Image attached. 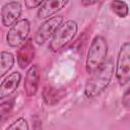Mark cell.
Segmentation results:
<instances>
[{"instance_id": "cell-3", "label": "cell", "mask_w": 130, "mask_h": 130, "mask_svg": "<svg viewBox=\"0 0 130 130\" xmlns=\"http://www.w3.org/2000/svg\"><path fill=\"white\" fill-rule=\"evenodd\" d=\"M77 32V23L73 20H66L61 22L53 34L52 41L50 43V50L57 52L66 46Z\"/></svg>"}, {"instance_id": "cell-10", "label": "cell", "mask_w": 130, "mask_h": 130, "mask_svg": "<svg viewBox=\"0 0 130 130\" xmlns=\"http://www.w3.org/2000/svg\"><path fill=\"white\" fill-rule=\"evenodd\" d=\"M69 0H46L38 11V17L41 19L48 18L61 10Z\"/></svg>"}, {"instance_id": "cell-6", "label": "cell", "mask_w": 130, "mask_h": 130, "mask_svg": "<svg viewBox=\"0 0 130 130\" xmlns=\"http://www.w3.org/2000/svg\"><path fill=\"white\" fill-rule=\"evenodd\" d=\"M63 21V16L61 15H57V16H53L51 18H49L48 20H46L37 30L34 41L38 44V45H43L46 41H48L54 34V31L56 30V28L59 26V24Z\"/></svg>"}, {"instance_id": "cell-5", "label": "cell", "mask_w": 130, "mask_h": 130, "mask_svg": "<svg viewBox=\"0 0 130 130\" xmlns=\"http://www.w3.org/2000/svg\"><path fill=\"white\" fill-rule=\"evenodd\" d=\"M30 28L29 21L27 19H20L12 24L8 30L6 40L10 47H18L26 41Z\"/></svg>"}, {"instance_id": "cell-11", "label": "cell", "mask_w": 130, "mask_h": 130, "mask_svg": "<svg viewBox=\"0 0 130 130\" xmlns=\"http://www.w3.org/2000/svg\"><path fill=\"white\" fill-rule=\"evenodd\" d=\"M21 75L19 72H13L8 75L0 84V100L9 96L17 88Z\"/></svg>"}, {"instance_id": "cell-8", "label": "cell", "mask_w": 130, "mask_h": 130, "mask_svg": "<svg viewBox=\"0 0 130 130\" xmlns=\"http://www.w3.org/2000/svg\"><path fill=\"white\" fill-rule=\"evenodd\" d=\"M35 57V48L32 40L29 39L21 44L20 48L17 51V63L21 69L26 68L32 61Z\"/></svg>"}, {"instance_id": "cell-19", "label": "cell", "mask_w": 130, "mask_h": 130, "mask_svg": "<svg viewBox=\"0 0 130 130\" xmlns=\"http://www.w3.org/2000/svg\"><path fill=\"white\" fill-rule=\"evenodd\" d=\"M98 1H100V0H81V4L83 6H90V5L95 4Z\"/></svg>"}, {"instance_id": "cell-2", "label": "cell", "mask_w": 130, "mask_h": 130, "mask_svg": "<svg viewBox=\"0 0 130 130\" xmlns=\"http://www.w3.org/2000/svg\"><path fill=\"white\" fill-rule=\"evenodd\" d=\"M107 53H108V44L106 39L101 36L95 37L90 44L85 63L86 71L89 74H91L94 70H96L106 61Z\"/></svg>"}, {"instance_id": "cell-16", "label": "cell", "mask_w": 130, "mask_h": 130, "mask_svg": "<svg viewBox=\"0 0 130 130\" xmlns=\"http://www.w3.org/2000/svg\"><path fill=\"white\" fill-rule=\"evenodd\" d=\"M8 129H20V130H27L28 129V125L25 119L23 118H19L16 121H14L11 125H9L7 127Z\"/></svg>"}, {"instance_id": "cell-4", "label": "cell", "mask_w": 130, "mask_h": 130, "mask_svg": "<svg viewBox=\"0 0 130 130\" xmlns=\"http://www.w3.org/2000/svg\"><path fill=\"white\" fill-rule=\"evenodd\" d=\"M116 77L120 85H125L130 79V45L124 43L119 51L116 64Z\"/></svg>"}, {"instance_id": "cell-13", "label": "cell", "mask_w": 130, "mask_h": 130, "mask_svg": "<svg viewBox=\"0 0 130 130\" xmlns=\"http://www.w3.org/2000/svg\"><path fill=\"white\" fill-rule=\"evenodd\" d=\"M14 57L9 52H0V77L5 75L13 66Z\"/></svg>"}, {"instance_id": "cell-17", "label": "cell", "mask_w": 130, "mask_h": 130, "mask_svg": "<svg viewBox=\"0 0 130 130\" xmlns=\"http://www.w3.org/2000/svg\"><path fill=\"white\" fill-rule=\"evenodd\" d=\"M45 0H24V4L26 6V8L28 9H32L36 8L38 6L41 5V3H43Z\"/></svg>"}, {"instance_id": "cell-7", "label": "cell", "mask_w": 130, "mask_h": 130, "mask_svg": "<svg viewBox=\"0 0 130 130\" xmlns=\"http://www.w3.org/2000/svg\"><path fill=\"white\" fill-rule=\"evenodd\" d=\"M21 14V5L19 2L13 1L6 3L1 9L2 23L5 26H11L14 24Z\"/></svg>"}, {"instance_id": "cell-15", "label": "cell", "mask_w": 130, "mask_h": 130, "mask_svg": "<svg viewBox=\"0 0 130 130\" xmlns=\"http://www.w3.org/2000/svg\"><path fill=\"white\" fill-rule=\"evenodd\" d=\"M13 108V100H8L0 104V122L3 121Z\"/></svg>"}, {"instance_id": "cell-1", "label": "cell", "mask_w": 130, "mask_h": 130, "mask_svg": "<svg viewBox=\"0 0 130 130\" xmlns=\"http://www.w3.org/2000/svg\"><path fill=\"white\" fill-rule=\"evenodd\" d=\"M114 64L112 60L105 61L96 70L91 73L84 87V94L87 98H95L109 85L113 76Z\"/></svg>"}, {"instance_id": "cell-18", "label": "cell", "mask_w": 130, "mask_h": 130, "mask_svg": "<svg viewBox=\"0 0 130 130\" xmlns=\"http://www.w3.org/2000/svg\"><path fill=\"white\" fill-rule=\"evenodd\" d=\"M122 104L125 108H129V104H130V91H129V88L124 92V95L122 98Z\"/></svg>"}, {"instance_id": "cell-9", "label": "cell", "mask_w": 130, "mask_h": 130, "mask_svg": "<svg viewBox=\"0 0 130 130\" xmlns=\"http://www.w3.org/2000/svg\"><path fill=\"white\" fill-rule=\"evenodd\" d=\"M40 71L38 65H31L27 70L24 78V90L27 96H32L36 94L39 86Z\"/></svg>"}, {"instance_id": "cell-14", "label": "cell", "mask_w": 130, "mask_h": 130, "mask_svg": "<svg viewBox=\"0 0 130 130\" xmlns=\"http://www.w3.org/2000/svg\"><path fill=\"white\" fill-rule=\"evenodd\" d=\"M111 8L119 17L124 18L128 15V5L123 0H113L111 2Z\"/></svg>"}, {"instance_id": "cell-12", "label": "cell", "mask_w": 130, "mask_h": 130, "mask_svg": "<svg viewBox=\"0 0 130 130\" xmlns=\"http://www.w3.org/2000/svg\"><path fill=\"white\" fill-rule=\"evenodd\" d=\"M62 98V93L59 89L52 87V86H47L44 91H43V99L44 102L49 105V106H53L56 105L59 100Z\"/></svg>"}]
</instances>
